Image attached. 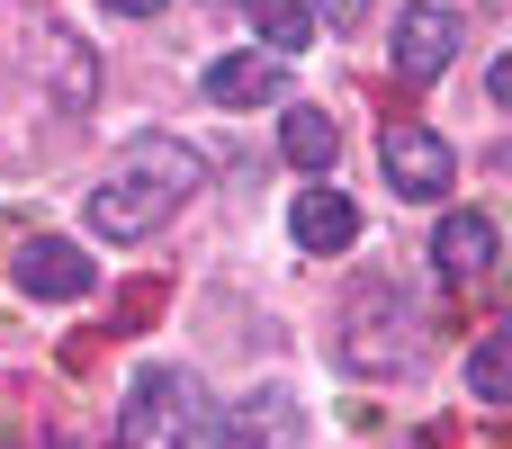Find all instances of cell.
I'll return each instance as SVG.
<instances>
[{
	"label": "cell",
	"instance_id": "6da1fadb",
	"mask_svg": "<svg viewBox=\"0 0 512 449\" xmlns=\"http://www.w3.org/2000/svg\"><path fill=\"white\" fill-rule=\"evenodd\" d=\"M198 180H207V162H198L180 135H135V144L117 153V171L81 198V225L108 234V243H144V234H162V225L198 198Z\"/></svg>",
	"mask_w": 512,
	"mask_h": 449
},
{
	"label": "cell",
	"instance_id": "7a4b0ae2",
	"mask_svg": "<svg viewBox=\"0 0 512 449\" xmlns=\"http://www.w3.org/2000/svg\"><path fill=\"white\" fill-rule=\"evenodd\" d=\"M216 405L198 396L189 369H144L117 405V449H216Z\"/></svg>",
	"mask_w": 512,
	"mask_h": 449
},
{
	"label": "cell",
	"instance_id": "3957f363",
	"mask_svg": "<svg viewBox=\"0 0 512 449\" xmlns=\"http://www.w3.org/2000/svg\"><path fill=\"white\" fill-rule=\"evenodd\" d=\"M378 162H387V189L414 198V207H441L450 180H459V153L441 144V126H387L378 135Z\"/></svg>",
	"mask_w": 512,
	"mask_h": 449
},
{
	"label": "cell",
	"instance_id": "277c9868",
	"mask_svg": "<svg viewBox=\"0 0 512 449\" xmlns=\"http://www.w3.org/2000/svg\"><path fill=\"white\" fill-rule=\"evenodd\" d=\"M9 279H18L27 297H45V306H81V297L99 288V270H90V252H81L72 234H27V243L9 252Z\"/></svg>",
	"mask_w": 512,
	"mask_h": 449
},
{
	"label": "cell",
	"instance_id": "5b68a950",
	"mask_svg": "<svg viewBox=\"0 0 512 449\" xmlns=\"http://www.w3.org/2000/svg\"><path fill=\"white\" fill-rule=\"evenodd\" d=\"M459 36H468L459 9H432V0L405 9V18H396V72H405V81H441V72L459 63Z\"/></svg>",
	"mask_w": 512,
	"mask_h": 449
},
{
	"label": "cell",
	"instance_id": "8992f818",
	"mask_svg": "<svg viewBox=\"0 0 512 449\" xmlns=\"http://www.w3.org/2000/svg\"><path fill=\"white\" fill-rule=\"evenodd\" d=\"M495 252H504V225H495L486 207H450L441 234H432V270H441L450 288H459V279H486Z\"/></svg>",
	"mask_w": 512,
	"mask_h": 449
},
{
	"label": "cell",
	"instance_id": "52a82bcc",
	"mask_svg": "<svg viewBox=\"0 0 512 449\" xmlns=\"http://www.w3.org/2000/svg\"><path fill=\"white\" fill-rule=\"evenodd\" d=\"M288 234H297V252L333 261V252H351V243H360V207H351L342 189H297V216H288Z\"/></svg>",
	"mask_w": 512,
	"mask_h": 449
},
{
	"label": "cell",
	"instance_id": "ba28073f",
	"mask_svg": "<svg viewBox=\"0 0 512 449\" xmlns=\"http://www.w3.org/2000/svg\"><path fill=\"white\" fill-rule=\"evenodd\" d=\"M216 108H270L279 90H288V72L270 63V54H216L207 63V81H198Z\"/></svg>",
	"mask_w": 512,
	"mask_h": 449
},
{
	"label": "cell",
	"instance_id": "9c48e42d",
	"mask_svg": "<svg viewBox=\"0 0 512 449\" xmlns=\"http://www.w3.org/2000/svg\"><path fill=\"white\" fill-rule=\"evenodd\" d=\"M36 54H45L54 108H90V99H99V54H90V45H72L63 27H36Z\"/></svg>",
	"mask_w": 512,
	"mask_h": 449
},
{
	"label": "cell",
	"instance_id": "30bf717a",
	"mask_svg": "<svg viewBox=\"0 0 512 449\" xmlns=\"http://www.w3.org/2000/svg\"><path fill=\"white\" fill-rule=\"evenodd\" d=\"M243 18H252V36H261V54H270V63L315 45V18H306L297 0H243Z\"/></svg>",
	"mask_w": 512,
	"mask_h": 449
},
{
	"label": "cell",
	"instance_id": "8fae6325",
	"mask_svg": "<svg viewBox=\"0 0 512 449\" xmlns=\"http://www.w3.org/2000/svg\"><path fill=\"white\" fill-rule=\"evenodd\" d=\"M333 144H342V135H333V117H324V108H288V117H279V153H288L297 171H324V162H333Z\"/></svg>",
	"mask_w": 512,
	"mask_h": 449
},
{
	"label": "cell",
	"instance_id": "7c38bea8",
	"mask_svg": "<svg viewBox=\"0 0 512 449\" xmlns=\"http://www.w3.org/2000/svg\"><path fill=\"white\" fill-rule=\"evenodd\" d=\"M504 369H512V342H504V333H486V342L468 351V396H477V405H504V396H512Z\"/></svg>",
	"mask_w": 512,
	"mask_h": 449
},
{
	"label": "cell",
	"instance_id": "4fadbf2b",
	"mask_svg": "<svg viewBox=\"0 0 512 449\" xmlns=\"http://www.w3.org/2000/svg\"><path fill=\"white\" fill-rule=\"evenodd\" d=\"M297 9H306V18H333V27H360V18H369V0H297Z\"/></svg>",
	"mask_w": 512,
	"mask_h": 449
},
{
	"label": "cell",
	"instance_id": "5bb4252c",
	"mask_svg": "<svg viewBox=\"0 0 512 449\" xmlns=\"http://www.w3.org/2000/svg\"><path fill=\"white\" fill-rule=\"evenodd\" d=\"M99 9H117V18H162V0H99Z\"/></svg>",
	"mask_w": 512,
	"mask_h": 449
}]
</instances>
